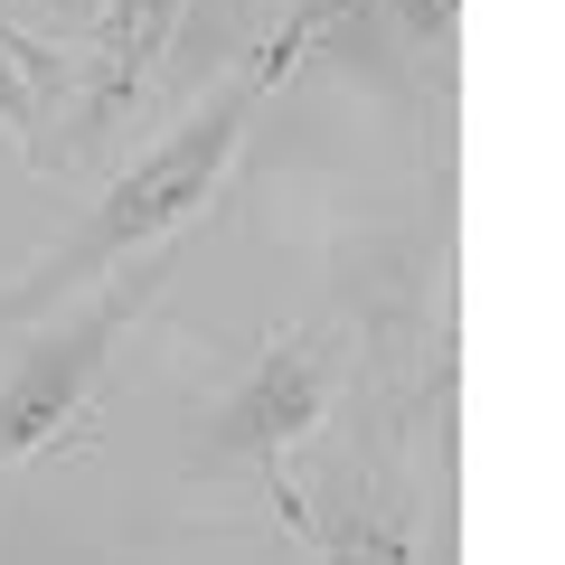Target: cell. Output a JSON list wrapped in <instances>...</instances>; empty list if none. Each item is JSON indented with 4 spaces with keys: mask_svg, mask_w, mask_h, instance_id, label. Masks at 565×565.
<instances>
[{
    "mask_svg": "<svg viewBox=\"0 0 565 565\" xmlns=\"http://www.w3.org/2000/svg\"><path fill=\"white\" fill-rule=\"evenodd\" d=\"M264 95H274V85H264L255 66H236V76H217L199 104H180L141 151H122L114 180L95 189V207H85L39 264H20V274L0 282V330L47 321V311H66L76 292H95V282L132 274V264H151V255H180L189 226H207L217 199L236 189V161H245V132H255Z\"/></svg>",
    "mask_w": 565,
    "mask_h": 565,
    "instance_id": "1",
    "label": "cell"
},
{
    "mask_svg": "<svg viewBox=\"0 0 565 565\" xmlns=\"http://www.w3.org/2000/svg\"><path fill=\"white\" fill-rule=\"evenodd\" d=\"M340 386H349V330L340 311H302V321H282L264 349H245L226 367L217 405H207V434H199V462L217 481H236L264 519L292 537V462L302 444L340 415Z\"/></svg>",
    "mask_w": 565,
    "mask_h": 565,
    "instance_id": "2",
    "label": "cell"
},
{
    "mask_svg": "<svg viewBox=\"0 0 565 565\" xmlns=\"http://www.w3.org/2000/svg\"><path fill=\"white\" fill-rule=\"evenodd\" d=\"M170 264L180 255H151V264H132V274L95 282V292H76L66 321H47V330L20 340V359L0 367V471H29V462H47V452L95 444L104 377H114L122 340L151 321Z\"/></svg>",
    "mask_w": 565,
    "mask_h": 565,
    "instance_id": "3",
    "label": "cell"
},
{
    "mask_svg": "<svg viewBox=\"0 0 565 565\" xmlns=\"http://www.w3.org/2000/svg\"><path fill=\"white\" fill-rule=\"evenodd\" d=\"M444 471L330 415L292 462V546L311 565H424Z\"/></svg>",
    "mask_w": 565,
    "mask_h": 565,
    "instance_id": "4",
    "label": "cell"
},
{
    "mask_svg": "<svg viewBox=\"0 0 565 565\" xmlns=\"http://www.w3.org/2000/svg\"><path fill=\"white\" fill-rule=\"evenodd\" d=\"M180 29H189V0H95L76 20V39L57 47L39 170H104V151L161 95V66L180 47Z\"/></svg>",
    "mask_w": 565,
    "mask_h": 565,
    "instance_id": "5",
    "label": "cell"
}]
</instances>
